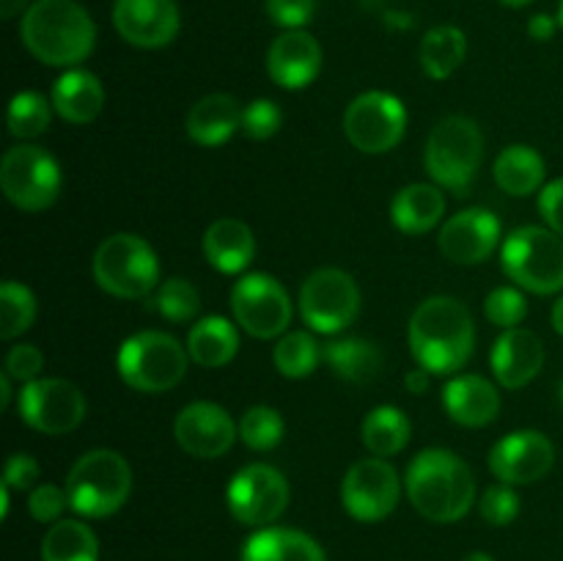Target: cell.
Masks as SVG:
<instances>
[{
	"label": "cell",
	"mask_w": 563,
	"mask_h": 561,
	"mask_svg": "<svg viewBox=\"0 0 563 561\" xmlns=\"http://www.w3.org/2000/svg\"><path fill=\"white\" fill-rule=\"evenodd\" d=\"M418 366L432 374H454L471 361L476 324L471 308L451 295H434L412 311L407 330Z\"/></svg>",
	"instance_id": "6da1fadb"
},
{
	"label": "cell",
	"mask_w": 563,
	"mask_h": 561,
	"mask_svg": "<svg viewBox=\"0 0 563 561\" xmlns=\"http://www.w3.org/2000/svg\"><path fill=\"white\" fill-rule=\"evenodd\" d=\"M20 38L42 64L75 69L97 47V25L77 0H33L22 14Z\"/></svg>",
	"instance_id": "7a4b0ae2"
},
{
	"label": "cell",
	"mask_w": 563,
	"mask_h": 561,
	"mask_svg": "<svg viewBox=\"0 0 563 561\" xmlns=\"http://www.w3.org/2000/svg\"><path fill=\"white\" fill-rule=\"evenodd\" d=\"M407 498L432 522H456L476 501V476L460 454L423 449L407 468Z\"/></svg>",
	"instance_id": "3957f363"
},
{
	"label": "cell",
	"mask_w": 563,
	"mask_h": 561,
	"mask_svg": "<svg viewBox=\"0 0 563 561\" xmlns=\"http://www.w3.org/2000/svg\"><path fill=\"white\" fill-rule=\"evenodd\" d=\"M484 160V135L478 124L467 116H445L429 132L427 152V174L443 190L454 196H467V190L476 182L478 168Z\"/></svg>",
	"instance_id": "277c9868"
},
{
	"label": "cell",
	"mask_w": 563,
	"mask_h": 561,
	"mask_svg": "<svg viewBox=\"0 0 563 561\" xmlns=\"http://www.w3.org/2000/svg\"><path fill=\"white\" fill-rule=\"evenodd\" d=\"M132 493V468L119 451H86L66 476L69 506L82 517H108L126 504Z\"/></svg>",
	"instance_id": "5b68a950"
},
{
	"label": "cell",
	"mask_w": 563,
	"mask_h": 561,
	"mask_svg": "<svg viewBox=\"0 0 563 561\" xmlns=\"http://www.w3.org/2000/svg\"><path fill=\"white\" fill-rule=\"evenodd\" d=\"M91 270L99 289L119 300H141L159 286L157 251L143 237L126 231L108 237L97 248Z\"/></svg>",
	"instance_id": "8992f818"
},
{
	"label": "cell",
	"mask_w": 563,
	"mask_h": 561,
	"mask_svg": "<svg viewBox=\"0 0 563 561\" xmlns=\"http://www.w3.org/2000/svg\"><path fill=\"white\" fill-rule=\"evenodd\" d=\"M190 352L163 330H141L119 350V374L132 391L165 394L185 380Z\"/></svg>",
	"instance_id": "52a82bcc"
},
{
	"label": "cell",
	"mask_w": 563,
	"mask_h": 561,
	"mask_svg": "<svg viewBox=\"0 0 563 561\" xmlns=\"http://www.w3.org/2000/svg\"><path fill=\"white\" fill-rule=\"evenodd\" d=\"M500 264L520 289L555 295L563 289V237L544 226H520L506 237Z\"/></svg>",
	"instance_id": "ba28073f"
},
{
	"label": "cell",
	"mask_w": 563,
	"mask_h": 561,
	"mask_svg": "<svg viewBox=\"0 0 563 561\" xmlns=\"http://www.w3.org/2000/svg\"><path fill=\"white\" fill-rule=\"evenodd\" d=\"M60 176L58 160L42 146L33 143H20L11 146L0 160V187L3 196L22 212H44L53 207L60 196Z\"/></svg>",
	"instance_id": "9c48e42d"
},
{
	"label": "cell",
	"mask_w": 563,
	"mask_h": 561,
	"mask_svg": "<svg viewBox=\"0 0 563 561\" xmlns=\"http://www.w3.org/2000/svg\"><path fill=\"white\" fill-rule=\"evenodd\" d=\"M300 317L317 333L335 336L355 322L361 311V289L350 273L319 267L300 286Z\"/></svg>",
	"instance_id": "30bf717a"
},
{
	"label": "cell",
	"mask_w": 563,
	"mask_h": 561,
	"mask_svg": "<svg viewBox=\"0 0 563 561\" xmlns=\"http://www.w3.org/2000/svg\"><path fill=\"white\" fill-rule=\"evenodd\" d=\"M236 324L253 339H278L291 324V297L278 278L267 273L242 275L231 289Z\"/></svg>",
	"instance_id": "8fae6325"
},
{
	"label": "cell",
	"mask_w": 563,
	"mask_h": 561,
	"mask_svg": "<svg viewBox=\"0 0 563 561\" xmlns=\"http://www.w3.org/2000/svg\"><path fill=\"white\" fill-rule=\"evenodd\" d=\"M407 132V110L388 91H366L350 102L344 113V135L357 152L385 154L401 143Z\"/></svg>",
	"instance_id": "7c38bea8"
},
{
	"label": "cell",
	"mask_w": 563,
	"mask_h": 561,
	"mask_svg": "<svg viewBox=\"0 0 563 561\" xmlns=\"http://www.w3.org/2000/svg\"><path fill=\"white\" fill-rule=\"evenodd\" d=\"M229 512L242 526H262L278 520L289 506V482L278 468L253 462L234 473L225 490Z\"/></svg>",
	"instance_id": "4fadbf2b"
},
{
	"label": "cell",
	"mask_w": 563,
	"mask_h": 561,
	"mask_svg": "<svg viewBox=\"0 0 563 561\" xmlns=\"http://www.w3.org/2000/svg\"><path fill=\"white\" fill-rule=\"evenodd\" d=\"M20 418L42 435H66L86 418V396L75 383L60 377H38L22 385L16 396Z\"/></svg>",
	"instance_id": "5bb4252c"
},
{
	"label": "cell",
	"mask_w": 563,
	"mask_h": 561,
	"mask_svg": "<svg viewBox=\"0 0 563 561\" xmlns=\"http://www.w3.org/2000/svg\"><path fill=\"white\" fill-rule=\"evenodd\" d=\"M401 482L396 468L383 457L357 460L341 482V504L361 522H379L399 504Z\"/></svg>",
	"instance_id": "9a60e30c"
},
{
	"label": "cell",
	"mask_w": 563,
	"mask_h": 561,
	"mask_svg": "<svg viewBox=\"0 0 563 561\" xmlns=\"http://www.w3.org/2000/svg\"><path fill=\"white\" fill-rule=\"evenodd\" d=\"M174 438L190 457L218 460L229 454L234 440L240 438V424H234L229 410L214 402H190L176 416Z\"/></svg>",
	"instance_id": "2e32d148"
},
{
	"label": "cell",
	"mask_w": 563,
	"mask_h": 561,
	"mask_svg": "<svg viewBox=\"0 0 563 561\" xmlns=\"http://www.w3.org/2000/svg\"><path fill=\"white\" fill-rule=\"evenodd\" d=\"M555 465V446L539 429H517L489 451V471L504 484H533Z\"/></svg>",
	"instance_id": "e0dca14e"
},
{
	"label": "cell",
	"mask_w": 563,
	"mask_h": 561,
	"mask_svg": "<svg viewBox=\"0 0 563 561\" xmlns=\"http://www.w3.org/2000/svg\"><path fill=\"white\" fill-rule=\"evenodd\" d=\"M113 25L132 47L157 50L174 42L181 14L176 0H115Z\"/></svg>",
	"instance_id": "ac0fdd59"
},
{
	"label": "cell",
	"mask_w": 563,
	"mask_h": 561,
	"mask_svg": "<svg viewBox=\"0 0 563 561\" xmlns=\"http://www.w3.org/2000/svg\"><path fill=\"white\" fill-rule=\"evenodd\" d=\"M500 242V220L489 209L471 207L449 218L440 229L438 248L454 264H482Z\"/></svg>",
	"instance_id": "d6986e66"
},
{
	"label": "cell",
	"mask_w": 563,
	"mask_h": 561,
	"mask_svg": "<svg viewBox=\"0 0 563 561\" xmlns=\"http://www.w3.org/2000/svg\"><path fill=\"white\" fill-rule=\"evenodd\" d=\"M322 72V47L308 31H284L267 53V75L286 91L311 86Z\"/></svg>",
	"instance_id": "ffe728a7"
},
{
	"label": "cell",
	"mask_w": 563,
	"mask_h": 561,
	"mask_svg": "<svg viewBox=\"0 0 563 561\" xmlns=\"http://www.w3.org/2000/svg\"><path fill=\"white\" fill-rule=\"evenodd\" d=\"M493 363L495 380L504 385L506 391L526 388L544 366V344L533 330L526 328H509L498 336L493 346Z\"/></svg>",
	"instance_id": "44dd1931"
},
{
	"label": "cell",
	"mask_w": 563,
	"mask_h": 561,
	"mask_svg": "<svg viewBox=\"0 0 563 561\" xmlns=\"http://www.w3.org/2000/svg\"><path fill=\"white\" fill-rule=\"evenodd\" d=\"M443 407L460 427H487L500 413V394L482 374H460L443 388Z\"/></svg>",
	"instance_id": "7402d4cb"
},
{
	"label": "cell",
	"mask_w": 563,
	"mask_h": 561,
	"mask_svg": "<svg viewBox=\"0 0 563 561\" xmlns=\"http://www.w3.org/2000/svg\"><path fill=\"white\" fill-rule=\"evenodd\" d=\"M49 102L55 113L69 124H91L104 108V86L93 72L75 66L53 82Z\"/></svg>",
	"instance_id": "603a6c76"
},
{
	"label": "cell",
	"mask_w": 563,
	"mask_h": 561,
	"mask_svg": "<svg viewBox=\"0 0 563 561\" xmlns=\"http://www.w3.org/2000/svg\"><path fill=\"white\" fill-rule=\"evenodd\" d=\"M203 256L220 273H242L256 256V237L251 226L236 218L214 220L203 234Z\"/></svg>",
	"instance_id": "cb8c5ba5"
},
{
	"label": "cell",
	"mask_w": 563,
	"mask_h": 561,
	"mask_svg": "<svg viewBox=\"0 0 563 561\" xmlns=\"http://www.w3.org/2000/svg\"><path fill=\"white\" fill-rule=\"evenodd\" d=\"M242 110L231 94H207L187 113V135L198 146H220L242 130Z\"/></svg>",
	"instance_id": "d4e9b609"
},
{
	"label": "cell",
	"mask_w": 563,
	"mask_h": 561,
	"mask_svg": "<svg viewBox=\"0 0 563 561\" xmlns=\"http://www.w3.org/2000/svg\"><path fill=\"white\" fill-rule=\"evenodd\" d=\"M445 198L438 185H416L401 187L390 201V220L401 234H427L443 220Z\"/></svg>",
	"instance_id": "484cf974"
},
{
	"label": "cell",
	"mask_w": 563,
	"mask_h": 561,
	"mask_svg": "<svg viewBox=\"0 0 563 561\" xmlns=\"http://www.w3.org/2000/svg\"><path fill=\"white\" fill-rule=\"evenodd\" d=\"M242 561H328L319 542L297 528H262L242 548Z\"/></svg>",
	"instance_id": "4316f807"
},
{
	"label": "cell",
	"mask_w": 563,
	"mask_h": 561,
	"mask_svg": "<svg viewBox=\"0 0 563 561\" xmlns=\"http://www.w3.org/2000/svg\"><path fill=\"white\" fill-rule=\"evenodd\" d=\"M322 361L328 363L335 377L355 385L372 383L374 377H379V372L385 366L383 350L377 344H372V341L357 339V336L335 339L328 346H322Z\"/></svg>",
	"instance_id": "83f0119b"
},
{
	"label": "cell",
	"mask_w": 563,
	"mask_h": 561,
	"mask_svg": "<svg viewBox=\"0 0 563 561\" xmlns=\"http://www.w3.org/2000/svg\"><path fill=\"white\" fill-rule=\"evenodd\" d=\"M187 352H190V361L203 369L225 366L240 352V330L225 317L198 319L187 336Z\"/></svg>",
	"instance_id": "f1b7e54d"
},
{
	"label": "cell",
	"mask_w": 563,
	"mask_h": 561,
	"mask_svg": "<svg viewBox=\"0 0 563 561\" xmlns=\"http://www.w3.org/2000/svg\"><path fill=\"white\" fill-rule=\"evenodd\" d=\"M493 174L500 190L515 198H522L542 190L548 165H544V157L537 148L526 146V143H515V146H506L498 154Z\"/></svg>",
	"instance_id": "f546056e"
},
{
	"label": "cell",
	"mask_w": 563,
	"mask_h": 561,
	"mask_svg": "<svg viewBox=\"0 0 563 561\" xmlns=\"http://www.w3.org/2000/svg\"><path fill=\"white\" fill-rule=\"evenodd\" d=\"M467 55V36L456 25H438L421 38L418 61L432 80H449Z\"/></svg>",
	"instance_id": "4dcf8cb0"
},
{
	"label": "cell",
	"mask_w": 563,
	"mask_h": 561,
	"mask_svg": "<svg viewBox=\"0 0 563 561\" xmlns=\"http://www.w3.org/2000/svg\"><path fill=\"white\" fill-rule=\"evenodd\" d=\"M363 446L372 451V457H394L410 443L412 424L410 418L405 416V410L394 405L374 407L372 413L363 421Z\"/></svg>",
	"instance_id": "1f68e13d"
},
{
	"label": "cell",
	"mask_w": 563,
	"mask_h": 561,
	"mask_svg": "<svg viewBox=\"0 0 563 561\" xmlns=\"http://www.w3.org/2000/svg\"><path fill=\"white\" fill-rule=\"evenodd\" d=\"M42 561H99V542L82 520H58L42 539Z\"/></svg>",
	"instance_id": "d6a6232c"
},
{
	"label": "cell",
	"mask_w": 563,
	"mask_h": 561,
	"mask_svg": "<svg viewBox=\"0 0 563 561\" xmlns=\"http://www.w3.org/2000/svg\"><path fill=\"white\" fill-rule=\"evenodd\" d=\"M273 363L284 377H308L322 363V346L317 344V339L308 330H289L275 344Z\"/></svg>",
	"instance_id": "836d02e7"
},
{
	"label": "cell",
	"mask_w": 563,
	"mask_h": 561,
	"mask_svg": "<svg viewBox=\"0 0 563 561\" xmlns=\"http://www.w3.org/2000/svg\"><path fill=\"white\" fill-rule=\"evenodd\" d=\"M36 322V297L25 284L3 280L0 286V339H16Z\"/></svg>",
	"instance_id": "e575fe53"
},
{
	"label": "cell",
	"mask_w": 563,
	"mask_h": 561,
	"mask_svg": "<svg viewBox=\"0 0 563 561\" xmlns=\"http://www.w3.org/2000/svg\"><path fill=\"white\" fill-rule=\"evenodd\" d=\"M49 110H55L53 102H47L38 91L14 94V99L9 105V119H5L9 135L20 138V141L38 138L42 132H47Z\"/></svg>",
	"instance_id": "d590c367"
},
{
	"label": "cell",
	"mask_w": 563,
	"mask_h": 561,
	"mask_svg": "<svg viewBox=\"0 0 563 561\" xmlns=\"http://www.w3.org/2000/svg\"><path fill=\"white\" fill-rule=\"evenodd\" d=\"M240 438L247 449L269 451L284 440V418L275 407L253 405L240 421Z\"/></svg>",
	"instance_id": "8d00e7d4"
},
{
	"label": "cell",
	"mask_w": 563,
	"mask_h": 561,
	"mask_svg": "<svg viewBox=\"0 0 563 561\" xmlns=\"http://www.w3.org/2000/svg\"><path fill=\"white\" fill-rule=\"evenodd\" d=\"M154 308L168 322H192L201 308V295L187 278H168L154 292Z\"/></svg>",
	"instance_id": "74e56055"
},
{
	"label": "cell",
	"mask_w": 563,
	"mask_h": 561,
	"mask_svg": "<svg viewBox=\"0 0 563 561\" xmlns=\"http://www.w3.org/2000/svg\"><path fill=\"white\" fill-rule=\"evenodd\" d=\"M484 314L498 328H517L528 314L526 295L517 286H498V289L489 292L487 302H484Z\"/></svg>",
	"instance_id": "f35d334b"
},
{
	"label": "cell",
	"mask_w": 563,
	"mask_h": 561,
	"mask_svg": "<svg viewBox=\"0 0 563 561\" xmlns=\"http://www.w3.org/2000/svg\"><path fill=\"white\" fill-rule=\"evenodd\" d=\"M478 509L489 526H509L520 515V495L511 490V484H493V487L484 490Z\"/></svg>",
	"instance_id": "ab89813d"
},
{
	"label": "cell",
	"mask_w": 563,
	"mask_h": 561,
	"mask_svg": "<svg viewBox=\"0 0 563 561\" xmlns=\"http://www.w3.org/2000/svg\"><path fill=\"white\" fill-rule=\"evenodd\" d=\"M280 121H284V113H280V108L273 99H253L242 110V132L253 138V141L273 138L280 130Z\"/></svg>",
	"instance_id": "60d3db41"
},
{
	"label": "cell",
	"mask_w": 563,
	"mask_h": 561,
	"mask_svg": "<svg viewBox=\"0 0 563 561\" xmlns=\"http://www.w3.org/2000/svg\"><path fill=\"white\" fill-rule=\"evenodd\" d=\"M66 506H69L66 487H58L53 482L36 484L31 490V495H27V509H31L33 520L38 522H58Z\"/></svg>",
	"instance_id": "b9f144b4"
},
{
	"label": "cell",
	"mask_w": 563,
	"mask_h": 561,
	"mask_svg": "<svg viewBox=\"0 0 563 561\" xmlns=\"http://www.w3.org/2000/svg\"><path fill=\"white\" fill-rule=\"evenodd\" d=\"M264 11L284 31H302L317 14V0H264Z\"/></svg>",
	"instance_id": "7bdbcfd3"
},
{
	"label": "cell",
	"mask_w": 563,
	"mask_h": 561,
	"mask_svg": "<svg viewBox=\"0 0 563 561\" xmlns=\"http://www.w3.org/2000/svg\"><path fill=\"white\" fill-rule=\"evenodd\" d=\"M42 369H44V355L42 350L33 344H14L9 350V355H5V374L22 385L38 380Z\"/></svg>",
	"instance_id": "ee69618b"
},
{
	"label": "cell",
	"mask_w": 563,
	"mask_h": 561,
	"mask_svg": "<svg viewBox=\"0 0 563 561\" xmlns=\"http://www.w3.org/2000/svg\"><path fill=\"white\" fill-rule=\"evenodd\" d=\"M3 484L11 490H33L38 484V462L31 454H11L3 468Z\"/></svg>",
	"instance_id": "f6af8a7d"
},
{
	"label": "cell",
	"mask_w": 563,
	"mask_h": 561,
	"mask_svg": "<svg viewBox=\"0 0 563 561\" xmlns=\"http://www.w3.org/2000/svg\"><path fill=\"white\" fill-rule=\"evenodd\" d=\"M539 212H542L548 229L563 237V176L542 187V193H539Z\"/></svg>",
	"instance_id": "bcb514c9"
},
{
	"label": "cell",
	"mask_w": 563,
	"mask_h": 561,
	"mask_svg": "<svg viewBox=\"0 0 563 561\" xmlns=\"http://www.w3.org/2000/svg\"><path fill=\"white\" fill-rule=\"evenodd\" d=\"M559 28H561L559 16H550V14H533L531 22H528V33H531L537 42H548V38H553Z\"/></svg>",
	"instance_id": "7dc6e473"
},
{
	"label": "cell",
	"mask_w": 563,
	"mask_h": 561,
	"mask_svg": "<svg viewBox=\"0 0 563 561\" xmlns=\"http://www.w3.org/2000/svg\"><path fill=\"white\" fill-rule=\"evenodd\" d=\"M405 385H407V391H410V394H427L429 385H432V372H427L423 366L412 369V372H407Z\"/></svg>",
	"instance_id": "c3c4849f"
},
{
	"label": "cell",
	"mask_w": 563,
	"mask_h": 561,
	"mask_svg": "<svg viewBox=\"0 0 563 561\" xmlns=\"http://www.w3.org/2000/svg\"><path fill=\"white\" fill-rule=\"evenodd\" d=\"M31 9V0H0V16L3 20H14L16 14H25Z\"/></svg>",
	"instance_id": "681fc988"
},
{
	"label": "cell",
	"mask_w": 563,
	"mask_h": 561,
	"mask_svg": "<svg viewBox=\"0 0 563 561\" xmlns=\"http://www.w3.org/2000/svg\"><path fill=\"white\" fill-rule=\"evenodd\" d=\"M11 402V377L9 374H0V407H9Z\"/></svg>",
	"instance_id": "f907efd6"
},
{
	"label": "cell",
	"mask_w": 563,
	"mask_h": 561,
	"mask_svg": "<svg viewBox=\"0 0 563 561\" xmlns=\"http://www.w3.org/2000/svg\"><path fill=\"white\" fill-rule=\"evenodd\" d=\"M553 328H555V333L563 336V295L555 300V306H553Z\"/></svg>",
	"instance_id": "816d5d0a"
},
{
	"label": "cell",
	"mask_w": 563,
	"mask_h": 561,
	"mask_svg": "<svg viewBox=\"0 0 563 561\" xmlns=\"http://www.w3.org/2000/svg\"><path fill=\"white\" fill-rule=\"evenodd\" d=\"M504 6H509V9H526V6H531L533 0H500Z\"/></svg>",
	"instance_id": "f5cc1de1"
},
{
	"label": "cell",
	"mask_w": 563,
	"mask_h": 561,
	"mask_svg": "<svg viewBox=\"0 0 563 561\" xmlns=\"http://www.w3.org/2000/svg\"><path fill=\"white\" fill-rule=\"evenodd\" d=\"M462 561H495V559L489 553H482V550H476V553L465 556V559H462Z\"/></svg>",
	"instance_id": "db71d44e"
},
{
	"label": "cell",
	"mask_w": 563,
	"mask_h": 561,
	"mask_svg": "<svg viewBox=\"0 0 563 561\" xmlns=\"http://www.w3.org/2000/svg\"><path fill=\"white\" fill-rule=\"evenodd\" d=\"M559 25L563 28V0H561V6H559Z\"/></svg>",
	"instance_id": "11a10c76"
},
{
	"label": "cell",
	"mask_w": 563,
	"mask_h": 561,
	"mask_svg": "<svg viewBox=\"0 0 563 561\" xmlns=\"http://www.w3.org/2000/svg\"><path fill=\"white\" fill-rule=\"evenodd\" d=\"M559 399H561V405H563V380L559 383Z\"/></svg>",
	"instance_id": "9f6ffc18"
}]
</instances>
